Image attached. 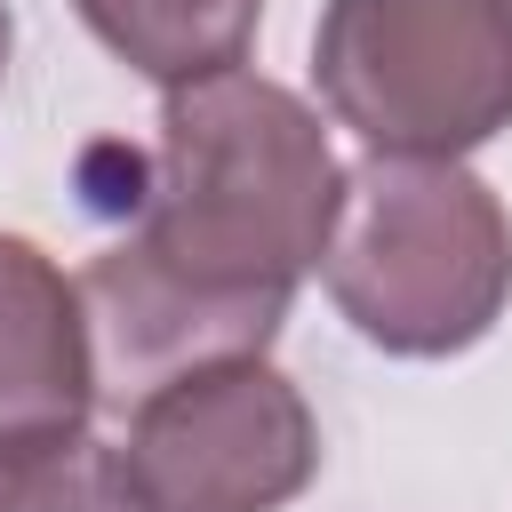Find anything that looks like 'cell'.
<instances>
[{
  "label": "cell",
  "instance_id": "1",
  "mask_svg": "<svg viewBox=\"0 0 512 512\" xmlns=\"http://www.w3.org/2000/svg\"><path fill=\"white\" fill-rule=\"evenodd\" d=\"M336 208L344 168L296 88L248 64L168 88L136 224L80 272L112 400L136 408L184 368L264 352L328 256Z\"/></svg>",
  "mask_w": 512,
  "mask_h": 512
},
{
  "label": "cell",
  "instance_id": "2",
  "mask_svg": "<svg viewBox=\"0 0 512 512\" xmlns=\"http://www.w3.org/2000/svg\"><path fill=\"white\" fill-rule=\"evenodd\" d=\"M320 280L360 344L392 360L472 352L512 304V216L464 160H392L344 176Z\"/></svg>",
  "mask_w": 512,
  "mask_h": 512
},
{
  "label": "cell",
  "instance_id": "3",
  "mask_svg": "<svg viewBox=\"0 0 512 512\" xmlns=\"http://www.w3.org/2000/svg\"><path fill=\"white\" fill-rule=\"evenodd\" d=\"M312 80L392 160H464L512 128V0H328Z\"/></svg>",
  "mask_w": 512,
  "mask_h": 512
},
{
  "label": "cell",
  "instance_id": "4",
  "mask_svg": "<svg viewBox=\"0 0 512 512\" xmlns=\"http://www.w3.org/2000/svg\"><path fill=\"white\" fill-rule=\"evenodd\" d=\"M120 456L152 512H288L320 472V424L296 376L240 352L152 384Z\"/></svg>",
  "mask_w": 512,
  "mask_h": 512
},
{
  "label": "cell",
  "instance_id": "5",
  "mask_svg": "<svg viewBox=\"0 0 512 512\" xmlns=\"http://www.w3.org/2000/svg\"><path fill=\"white\" fill-rule=\"evenodd\" d=\"M104 400L80 280L24 232H0V440L80 432Z\"/></svg>",
  "mask_w": 512,
  "mask_h": 512
},
{
  "label": "cell",
  "instance_id": "6",
  "mask_svg": "<svg viewBox=\"0 0 512 512\" xmlns=\"http://www.w3.org/2000/svg\"><path fill=\"white\" fill-rule=\"evenodd\" d=\"M72 8L128 72L160 88L232 72L264 24V0H72Z\"/></svg>",
  "mask_w": 512,
  "mask_h": 512
},
{
  "label": "cell",
  "instance_id": "7",
  "mask_svg": "<svg viewBox=\"0 0 512 512\" xmlns=\"http://www.w3.org/2000/svg\"><path fill=\"white\" fill-rule=\"evenodd\" d=\"M0 512H152L128 480V456L80 432L0 440Z\"/></svg>",
  "mask_w": 512,
  "mask_h": 512
},
{
  "label": "cell",
  "instance_id": "8",
  "mask_svg": "<svg viewBox=\"0 0 512 512\" xmlns=\"http://www.w3.org/2000/svg\"><path fill=\"white\" fill-rule=\"evenodd\" d=\"M8 48H16V16H8V0H0V80H8Z\"/></svg>",
  "mask_w": 512,
  "mask_h": 512
}]
</instances>
